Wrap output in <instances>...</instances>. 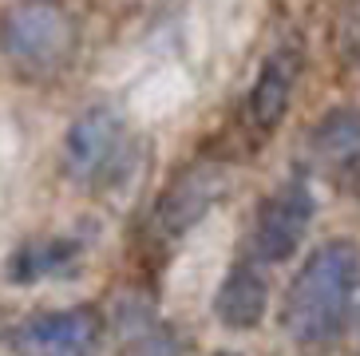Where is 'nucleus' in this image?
<instances>
[{
    "mask_svg": "<svg viewBox=\"0 0 360 356\" xmlns=\"http://www.w3.org/2000/svg\"><path fill=\"white\" fill-rule=\"evenodd\" d=\"M79 52V20L64 0H12L0 8V56L24 80L60 75Z\"/></svg>",
    "mask_w": 360,
    "mask_h": 356,
    "instance_id": "2",
    "label": "nucleus"
},
{
    "mask_svg": "<svg viewBox=\"0 0 360 356\" xmlns=\"http://www.w3.org/2000/svg\"><path fill=\"white\" fill-rule=\"evenodd\" d=\"M360 297V246L333 238L309 253L281 301V329L293 345H328L356 317Z\"/></svg>",
    "mask_w": 360,
    "mask_h": 356,
    "instance_id": "1",
    "label": "nucleus"
},
{
    "mask_svg": "<svg viewBox=\"0 0 360 356\" xmlns=\"http://www.w3.org/2000/svg\"><path fill=\"white\" fill-rule=\"evenodd\" d=\"M135 356H182V345L179 336H174V329H143V336H139L135 345Z\"/></svg>",
    "mask_w": 360,
    "mask_h": 356,
    "instance_id": "11",
    "label": "nucleus"
},
{
    "mask_svg": "<svg viewBox=\"0 0 360 356\" xmlns=\"http://www.w3.org/2000/svg\"><path fill=\"white\" fill-rule=\"evenodd\" d=\"M123 139H127V127H123V115L115 107L96 103L87 111H79L64 135L68 178H75L79 186L107 182L115 174V167L123 163Z\"/></svg>",
    "mask_w": 360,
    "mask_h": 356,
    "instance_id": "4",
    "label": "nucleus"
},
{
    "mask_svg": "<svg viewBox=\"0 0 360 356\" xmlns=\"http://www.w3.org/2000/svg\"><path fill=\"white\" fill-rule=\"evenodd\" d=\"M84 253H87V241L79 234H56V238L24 241L8 258V281L36 285L44 277H68V273L79 269Z\"/></svg>",
    "mask_w": 360,
    "mask_h": 356,
    "instance_id": "8",
    "label": "nucleus"
},
{
    "mask_svg": "<svg viewBox=\"0 0 360 356\" xmlns=\"http://www.w3.org/2000/svg\"><path fill=\"white\" fill-rule=\"evenodd\" d=\"M313 190L301 178H289L274 194H265V202L254 214V230H250V258L262 265H281L289 262L309 238L313 226Z\"/></svg>",
    "mask_w": 360,
    "mask_h": 356,
    "instance_id": "3",
    "label": "nucleus"
},
{
    "mask_svg": "<svg viewBox=\"0 0 360 356\" xmlns=\"http://www.w3.org/2000/svg\"><path fill=\"white\" fill-rule=\"evenodd\" d=\"M226 186H230V170L222 163H214V158L179 170L174 182L162 190L159 206H155L150 230L159 234V238H182V234H191L210 214V206L222 202Z\"/></svg>",
    "mask_w": 360,
    "mask_h": 356,
    "instance_id": "5",
    "label": "nucleus"
},
{
    "mask_svg": "<svg viewBox=\"0 0 360 356\" xmlns=\"http://www.w3.org/2000/svg\"><path fill=\"white\" fill-rule=\"evenodd\" d=\"M103 341V321L96 309H60V313L24 317L8 333L16 356H96Z\"/></svg>",
    "mask_w": 360,
    "mask_h": 356,
    "instance_id": "6",
    "label": "nucleus"
},
{
    "mask_svg": "<svg viewBox=\"0 0 360 356\" xmlns=\"http://www.w3.org/2000/svg\"><path fill=\"white\" fill-rule=\"evenodd\" d=\"M297 72H301V56L293 48H281V52H274L262 63V72H257L254 87H250V99H245L250 123L257 131H274L281 123L289 95H293V84H297Z\"/></svg>",
    "mask_w": 360,
    "mask_h": 356,
    "instance_id": "9",
    "label": "nucleus"
},
{
    "mask_svg": "<svg viewBox=\"0 0 360 356\" xmlns=\"http://www.w3.org/2000/svg\"><path fill=\"white\" fill-rule=\"evenodd\" d=\"M214 356H242V352H214Z\"/></svg>",
    "mask_w": 360,
    "mask_h": 356,
    "instance_id": "12",
    "label": "nucleus"
},
{
    "mask_svg": "<svg viewBox=\"0 0 360 356\" xmlns=\"http://www.w3.org/2000/svg\"><path fill=\"white\" fill-rule=\"evenodd\" d=\"M356 301H360V297H356ZM356 317H360V309H356Z\"/></svg>",
    "mask_w": 360,
    "mask_h": 356,
    "instance_id": "13",
    "label": "nucleus"
},
{
    "mask_svg": "<svg viewBox=\"0 0 360 356\" xmlns=\"http://www.w3.org/2000/svg\"><path fill=\"white\" fill-rule=\"evenodd\" d=\"M313 163L328 174H356L360 170V107L328 111L309 135Z\"/></svg>",
    "mask_w": 360,
    "mask_h": 356,
    "instance_id": "10",
    "label": "nucleus"
},
{
    "mask_svg": "<svg viewBox=\"0 0 360 356\" xmlns=\"http://www.w3.org/2000/svg\"><path fill=\"white\" fill-rule=\"evenodd\" d=\"M265 309H269L265 269L254 258H242L238 265H230V273L222 277L218 293H214V317L226 329H257Z\"/></svg>",
    "mask_w": 360,
    "mask_h": 356,
    "instance_id": "7",
    "label": "nucleus"
}]
</instances>
